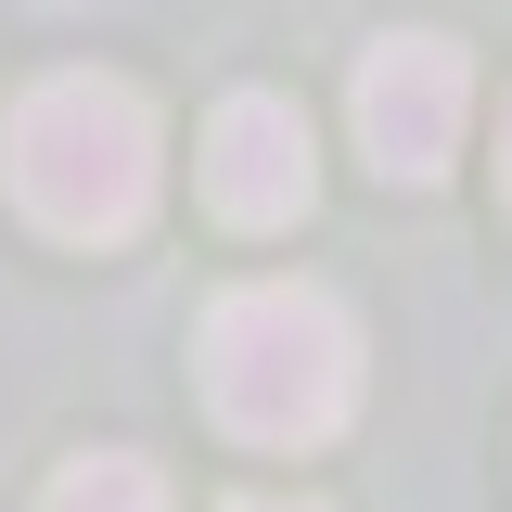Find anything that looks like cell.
Returning a JSON list of instances; mask_svg holds the SVG:
<instances>
[{
  "label": "cell",
  "instance_id": "cell-2",
  "mask_svg": "<svg viewBox=\"0 0 512 512\" xmlns=\"http://www.w3.org/2000/svg\"><path fill=\"white\" fill-rule=\"evenodd\" d=\"M205 410L244 448H320L359 410V320L320 282H244L205 308Z\"/></svg>",
  "mask_w": 512,
  "mask_h": 512
},
{
  "label": "cell",
  "instance_id": "cell-6",
  "mask_svg": "<svg viewBox=\"0 0 512 512\" xmlns=\"http://www.w3.org/2000/svg\"><path fill=\"white\" fill-rule=\"evenodd\" d=\"M231 512H320V500H231Z\"/></svg>",
  "mask_w": 512,
  "mask_h": 512
},
{
  "label": "cell",
  "instance_id": "cell-5",
  "mask_svg": "<svg viewBox=\"0 0 512 512\" xmlns=\"http://www.w3.org/2000/svg\"><path fill=\"white\" fill-rule=\"evenodd\" d=\"M39 512H167V474L154 461H128V448H90V461H64L52 500Z\"/></svg>",
  "mask_w": 512,
  "mask_h": 512
},
{
  "label": "cell",
  "instance_id": "cell-4",
  "mask_svg": "<svg viewBox=\"0 0 512 512\" xmlns=\"http://www.w3.org/2000/svg\"><path fill=\"white\" fill-rule=\"evenodd\" d=\"M320 192V154H308V116L282 90H231L218 128H205V205L231 231H295Z\"/></svg>",
  "mask_w": 512,
  "mask_h": 512
},
{
  "label": "cell",
  "instance_id": "cell-1",
  "mask_svg": "<svg viewBox=\"0 0 512 512\" xmlns=\"http://www.w3.org/2000/svg\"><path fill=\"white\" fill-rule=\"evenodd\" d=\"M0 180L52 244H128L154 218V180H167L154 103L128 77H39L0 128Z\"/></svg>",
  "mask_w": 512,
  "mask_h": 512
},
{
  "label": "cell",
  "instance_id": "cell-3",
  "mask_svg": "<svg viewBox=\"0 0 512 512\" xmlns=\"http://www.w3.org/2000/svg\"><path fill=\"white\" fill-rule=\"evenodd\" d=\"M346 116H359V154H372V180H448V154H461V116H474V64L461 39H372L359 52V90H346Z\"/></svg>",
  "mask_w": 512,
  "mask_h": 512
},
{
  "label": "cell",
  "instance_id": "cell-7",
  "mask_svg": "<svg viewBox=\"0 0 512 512\" xmlns=\"http://www.w3.org/2000/svg\"><path fill=\"white\" fill-rule=\"evenodd\" d=\"M500 180H512V128H500Z\"/></svg>",
  "mask_w": 512,
  "mask_h": 512
}]
</instances>
